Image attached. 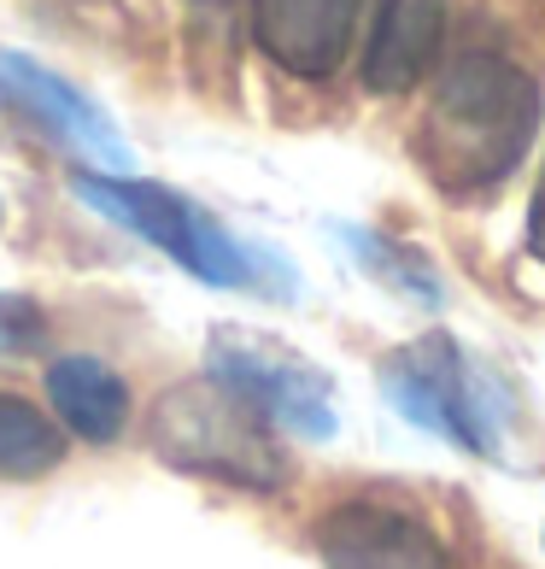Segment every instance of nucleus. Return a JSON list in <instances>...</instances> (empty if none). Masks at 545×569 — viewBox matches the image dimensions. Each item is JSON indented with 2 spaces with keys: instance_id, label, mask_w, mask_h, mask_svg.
<instances>
[{
  "instance_id": "nucleus-10",
  "label": "nucleus",
  "mask_w": 545,
  "mask_h": 569,
  "mask_svg": "<svg viewBox=\"0 0 545 569\" xmlns=\"http://www.w3.org/2000/svg\"><path fill=\"white\" fill-rule=\"evenodd\" d=\"M41 382H48L53 417L77 440H89V447H112V440H123V429H130V417H135L130 382H123L107 358H94V352L53 358V365L41 370Z\"/></svg>"
},
{
  "instance_id": "nucleus-7",
  "label": "nucleus",
  "mask_w": 545,
  "mask_h": 569,
  "mask_svg": "<svg viewBox=\"0 0 545 569\" xmlns=\"http://www.w3.org/2000/svg\"><path fill=\"white\" fill-rule=\"evenodd\" d=\"M364 0H253V41L300 82H329L346 66Z\"/></svg>"
},
{
  "instance_id": "nucleus-13",
  "label": "nucleus",
  "mask_w": 545,
  "mask_h": 569,
  "mask_svg": "<svg viewBox=\"0 0 545 569\" xmlns=\"http://www.w3.org/2000/svg\"><path fill=\"white\" fill-rule=\"evenodd\" d=\"M41 341V311L30 300H0V347L18 352V347H36Z\"/></svg>"
},
{
  "instance_id": "nucleus-9",
  "label": "nucleus",
  "mask_w": 545,
  "mask_h": 569,
  "mask_svg": "<svg viewBox=\"0 0 545 569\" xmlns=\"http://www.w3.org/2000/svg\"><path fill=\"white\" fill-rule=\"evenodd\" d=\"M446 41V0H382L364 48V82L375 94H411L434 71Z\"/></svg>"
},
{
  "instance_id": "nucleus-3",
  "label": "nucleus",
  "mask_w": 545,
  "mask_h": 569,
  "mask_svg": "<svg viewBox=\"0 0 545 569\" xmlns=\"http://www.w3.org/2000/svg\"><path fill=\"white\" fill-rule=\"evenodd\" d=\"M382 393L411 429H423L470 458H505V417L493 393L481 388L475 365L446 329H428L423 341H405L382 365Z\"/></svg>"
},
{
  "instance_id": "nucleus-6",
  "label": "nucleus",
  "mask_w": 545,
  "mask_h": 569,
  "mask_svg": "<svg viewBox=\"0 0 545 569\" xmlns=\"http://www.w3.org/2000/svg\"><path fill=\"white\" fill-rule=\"evenodd\" d=\"M311 546L323 569H452V546L423 511L375 493L329 505L311 522Z\"/></svg>"
},
{
  "instance_id": "nucleus-1",
  "label": "nucleus",
  "mask_w": 545,
  "mask_h": 569,
  "mask_svg": "<svg viewBox=\"0 0 545 569\" xmlns=\"http://www.w3.org/2000/svg\"><path fill=\"white\" fill-rule=\"evenodd\" d=\"M539 130V89L498 53H464L440 77L416 130V159L446 194L505 182Z\"/></svg>"
},
{
  "instance_id": "nucleus-14",
  "label": "nucleus",
  "mask_w": 545,
  "mask_h": 569,
  "mask_svg": "<svg viewBox=\"0 0 545 569\" xmlns=\"http://www.w3.org/2000/svg\"><path fill=\"white\" fill-rule=\"evenodd\" d=\"M528 252L545 264V177L534 188V206H528Z\"/></svg>"
},
{
  "instance_id": "nucleus-2",
  "label": "nucleus",
  "mask_w": 545,
  "mask_h": 569,
  "mask_svg": "<svg viewBox=\"0 0 545 569\" xmlns=\"http://www.w3.org/2000/svg\"><path fill=\"white\" fill-rule=\"evenodd\" d=\"M147 447L182 476H212L246 493L287 488V458L276 429L259 411H246L235 393H223L212 376L171 382L147 406Z\"/></svg>"
},
{
  "instance_id": "nucleus-11",
  "label": "nucleus",
  "mask_w": 545,
  "mask_h": 569,
  "mask_svg": "<svg viewBox=\"0 0 545 569\" xmlns=\"http://www.w3.org/2000/svg\"><path fill=\"white\" fill-rule=\"evenodd\" d=\"M65 463V435L24 393L0 388V481H36Z\"/></svg>"
},
{
  "instance_id": "nucleus-4",
  "label": "nucleus",
  "mask_w": 545,
  "mask_h": 569,
  "mask_svg": "<svg viewBox=\"0 0 545 569\" xmlns=\"http://www.w3.org/2000/svg\"><path fill=\"white\" fill-rule=\"evenodd\" d=\"M77 194L89 200L100 218H112V223L130 229V236L153 241L164 259L188 270V277H200L212 288H259L253 282L259 259L188 194H171V188L135 182V177H94V171H77Z\"/></svg>"
},
{
  "instance_id": "nucleus-12",
  "label": "nucleus",
  "mask_w": 545,
  "mask_h": 569,
  "mask_svg": "<svg viewBox=\"0 0 545 569\" xmlns=\"http://www.w3.org/2000/svg\"><path fill=\"white\" fill-rule=\"evenodd\" d=\"M346 236V247L359 252V264L364 270H375L382 282H393L405 293V300H416V306H440L446 300V288H440V277H434V264L423 259V252H411V247H400V241H387V236H370V229H341Z\"/></svg>"
},
{
  "instance_id": "nucleus-8",
  "label": "nucleus",
  "mask_w": 545,
  "mask_h": 569,
  "mask_svg": "<svg viewBox=\"0 0 545 569\" xmlns=\"http://www.w3.org/2000/svg\"><path fill=\"white\" fill-rule=\"evenodd\" d=\"M0 107L24 112L36 130H48L53 141L77 147L82 159H100V164H123L130 159V147H123L118 123L94 107L82 89H71L65 77H53L48 66H36V59L0 48Z\"/></svg>"
},
{
  "instance_id": "nucleus-5",
  "label": "nucleus",
  "mask_w": 545,
  "mask_h": 569,
  "mask_svg": "<svg viewBox=\"0 0 545 569\" xmlns=\"http://www.w3.org/2000/svg\"><path fill=\"white\" fill-rule=\"evenodd\" d=\"M205 376L223 393H235L246 411H259L276 435L282 429L293 440H334L341 435V399H334L329 376L293 347L270 341V335L218 323L205 335Z\"/></svg>"
}]
</instances>
